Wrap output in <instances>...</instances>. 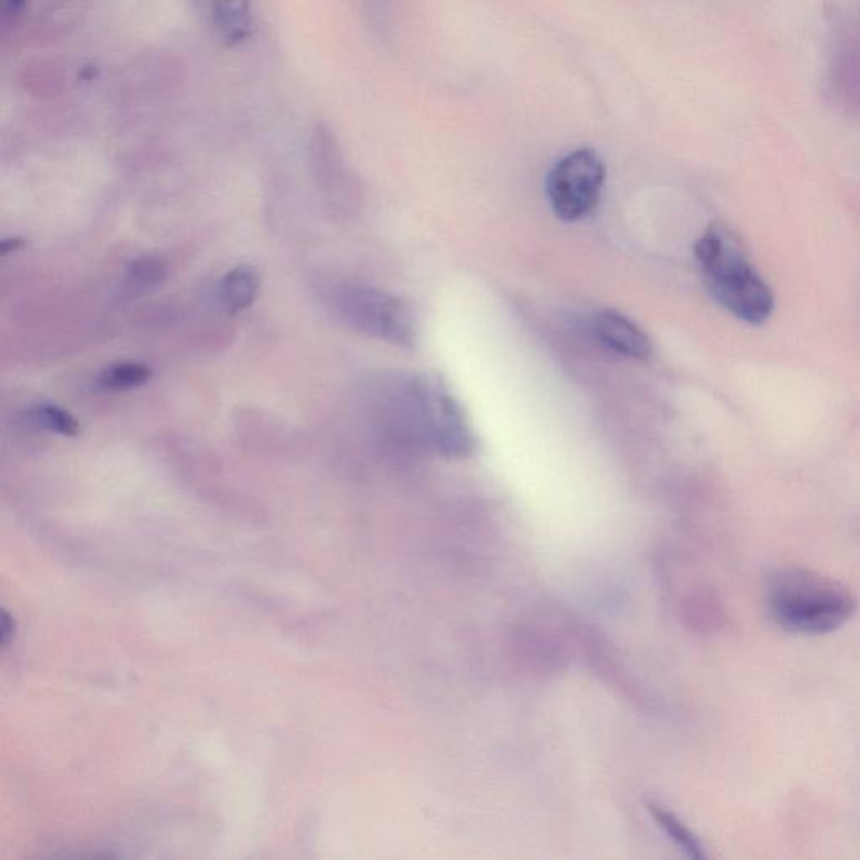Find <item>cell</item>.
Returning <instances> with one entry per match:
<instances>
[{"label": "cell", "mask_w": 860, "mask_h": 860, "mask_svg": "<svg viewBox=\"0 0 860 860\" xmlns=\"http://www.w3.org/2000/svg\"><path fill=\"white\" fill-rule=\"evenodd\" d=\"M766 604L782 629L800 635L832 634L857 612L849 588L802 567L782 568L771 575Z\"/></svg>", "instance_id": "obj_1"}, {"label": "cell", "mask_w": 860, "mask_h": 860, "mask_svg": "<svg viewBox=\"0 0 860 860\" xmlns=\"http://www.w3.org/2000/svg\"><path fill=\"white\" fill-rule=\"evenodd\" d=\"M709 293L736 318L760 325L768 320L775 298L745 254L721 227L704 232L694 247Z\"/></svg>", "instance_id": "obj_2"}, {"label": "cell", "mask_w": 860, "mask_h": 860, "mask_svg": "<svg viewBox=\"0 0 860 860\" xmlns=\"http://www.w3.org/2000/svg\"><path fill=\"white\" fill-rule=\"evenodd\" d=\"M331 305L348 326L399 347H412L417 338L414 313L394 294L362 284H340Z\"/></svg>", "instance_id": "obj_3"}, {"label": "cell", "mask_w": 860, "mask_h": 860, "mask_svg": "<svg viewBox=\"0 0 860 860\" xmlns=\"http://www.w3.org/2000/svg\"><path fill=\"white\" fill-rule=\"evenodd\" d=\"M420 424L430 444L449 459L471 456L476 436L459 400L439 373H425L414 380Z\"/></svg>", "instance_id": "obj_4"}, {"label": "cell", "mask_w": 860, "mask_h": 860, "mask_svg": "<svg viewBox=\"0 0 860 860\" xmlns=\"http://www.w3.org/2000/svg\"><path fill=\"white\" fill-rule=\"evenodd\" d=\"M605 163L593 148H578L553 165L546 179L551 209L565 222L580 221L598 204L604 189Z\"/></svg>", "instance_id": "obj_5"}, {"label": "cell", "mask_w": 860, "mask_h": 860, "mask_svg": "<svg viewBox=\"0 0 860 860\" xmlns=\"http://www.w3.org/2000/svg\"><path fill=\"white\" fill-rule=\"evenodd\" d=\"M190 4L205 27L229 48L251 37V0H190Z\"/></svg>", "instance_id": "obj_6"}, {"label": "cell", "mask_w": 860, "mask_h": 860, "mask_svg": "<svg viewBox=\"0 0 860 860\" xmlns=\"http://www.w3.org/2000/svg\"><path fill=\"white\" fill-rule=\"evenodd\" d=\"M593 331L605 347L622 357L635 360L651 357V338L619 311L605 310L597 313L593 318Z\"/></svg>", "instance_id": "obj_7"}, {"label": "cell", "mask_w": 860, "mask_h": 860, "mask_svg": "<svg viewBox=\"0 0 860 860\" xmlns=\"http://www.w3.org/2000/svg\"><path fill=\"white\" fill-rule=\"evenodd\" d=\"M261 288V279L251 266H237L222 276L217 296L229 315H237L254 305Z\"/></svg>", "instance_id": "obj_8"}, {"label": "cell", "mask_w": 860, "mask_h": 860, "mask_svg": "<svg viewBox=\"0 0 860 860\" xmlns=\"http://www.w3.org/2000/svg\"><path fill=\"white\" fill-rule=\"evenodd\" d=\"M150 378H152V368L143 365V363H115V365H111L101 372L100 377H98V385L101 389L118 392V390L143 387L150 382Z\"/></svg>", "instance_id": "obj_9"}, {"label": "cell", "mask_w": 860, "mask_h": 860, "mask_svg": "<svg viewBox=\"0 0 860 860\" xmlns=\"http://www.w3.org/2000/svg\"><path fill=\"white\" fill-rule=\"evenodd\" d=\"M649 810L654 815L657 824L661 825V829L671 837L672 842L677 847H681L691 859H704L706 857L703 845L699 842L698 837L691 830L687 829L686 825L682 824L681 820L677 819L674 813L667 812V810L659 807V805H649Z\"/></svg>", "instance_id": "obj_10"}, {"label": "cell", "mask_w": 860, "mask_h": 860, "mask_svg": "<svg viewBox=\"0 0 860 860\" xmlns=\"http://www.w3.org/2000/svg\"><path fill=\"white\" fill-rule=\"evenodd\" d=\"M32 419L42 429L49 430L53 434L63 437H78L81 432L79 422L68 410L56 404L42 402L32 409Z\"/></svg>", "instance_id": "obj_11"}, {"label": "cell", "mask_w": 860, "mask_h": 860, "mask_svg": "<svg viewBox=\"0 0 860 860\" xmlns=\"http://www.w3.org/2000/svg\"><path fill=\"white\" fill-rule=\"evenodd\" d=\"M168 268L163 259L157 256H143L135 259L128 268V283L133 289L157 288L167 276Z\"/></svg>", "instance_id": "obj_12"}, {"label": "cell", "mask_w": 860, "mask_h": 860, "mask_svg": "<svg viewBox=\"0 0 860 860\" xmlns=\"http://www.w3.org/2000/svg\"><path fill=\"white\" fill-rule=\"evenodd\" d=\"M27 0H2V22L11 24L22 16Z\"/></svg>", "instance_id": "obj_13"}, {"label": "cell", "mask_w": 860, "mask_h": 860, "mask_svg": "<svg viewBox=\"0 0 860 860\" xmlns=\"http://www.w3.org/2000/svg\"><path fill=\"white\" fill-rule=\"evenodd\" d=\"M22 246H24L22 239H19V237H9V239L2 241L0 252H2V256H6L9 252L19 251V249H22Z\"/></svg>", "instance_id": "obj_14"}]
</instances>
